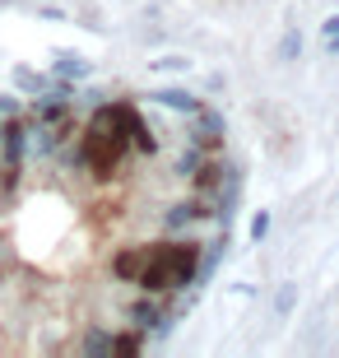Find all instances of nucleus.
Returning <instances> with one entry per match:
<instances>
[{"mask_svg": "<svg viewBox=\"0 0 339 358\" xmlns=\"http://www.w3.org/2000/svg\"><path fill=\"white\" fill-rule=\"evenodd\" d=\"M326 47H330V52H339V19H330V24H326Z\"/></svg>", "mask_w": 339, "mask_h": 358, "instance_id": "obj_1", "label": "nucleus"}, {"mask_svg": "<svg viewBox=\"0 0 339 358\" xmlns=\"http://www.w3.org/2000/svg\"><path fill=\"white\" fill-rule=\"evenodd\" d=\"M298 47H302V42L293 38V33H288V38H284V47H279V56H293V52H298Z\"/></svg>", "mask_w": 339, "mask_h": 358, "instance_id": "obj_2", "label": "nucleus"}]
</instances>
